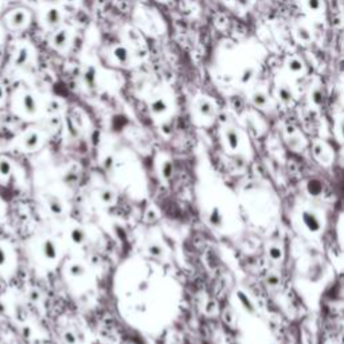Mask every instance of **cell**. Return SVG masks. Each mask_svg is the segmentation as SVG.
<instances>
[{"label":"cell","instance_id":"obj_25","mask_svg":"<svg viewBox=\"0 0 344 344\" xmlns=\"http://www.w3.org/2000/svg\"><path fill=\"white\" fill-rule=\"evenodd\" d=\"M70 237H72L74 244H84L86 234H85V231L81 229V227H74V229L70 231Z\"/></svg>","mask_w":344,"mask_h":344},{"label":"cell","instance_id":"obj_28","mask_svg":"<svg viewBox=\"0 0 344 344\" xmlns=\"http://www.w3.org/2000/svg\"><path fill=\"white\" fill-rule=\"evenodd\" d=\"M269 257H270L273 261H280L282 258V250L280 247L271 246L270 249H269Z\"/></svg>","mask_w":344,"mask_h":344},{"label":"cell","instance_id":"obj_2","mask_svg":"<svg viewBox=\"0 0 344 344\" xmlns=\"http://www.w3.org/2000/svg\"><path fill=\"white\" fill-rule=\"evenodd\" d=\"M110 57L116 66L129 68L133 63V51L124 43H119L110 47Z\"/></svg>","mask_w":344,"mask_h":344},{"label":"cell","instance_id":"obj_15","mask_svg":"<svg viewBox=\"0 0 344 344\" xmlns=\"http://www.w3.org/2000/svg\"><path fill=\"white\" fill-rule=\"evenodd\" d=\"M22 106L27 115H35L38 112V101L31 93H26L22 98Z\"/></svg>","mask_w":344,"mask_h":344},{"label":"cell","instance_id":"obj_3","mask_svg":"<svg viewBox=\"0 0 344 344\" xmlns=\"http://www.w3.org/2000/svg\"><path fill=\"white\" fill-rule=\"evenodd\" d=\"M284 69L289 77H301L305 74L307 65L297 55H289L284 61Z\"/></svg>","mask_w":344,"mask_h":344},{"label":"cell","instance_id":"obj_22","mask_svg":"<svg viewBox=\"0 0 344 344\" xmlns=\"http://www.w3.org/2000/svg\"><path fill=\"white\" fill-rule=\"evenodd\" d=\"M256 77V70L254 68H245L240 74V84L241 85H249Z\"/></svg>","mask_w":344,"mask_h":344},{"label":"cell","instance_id":"obj_26","mask_svg":"<svg viewBox=\"0 0 344 344\" xmlns=\"http://www.w3.org/2000/svg\"><path fill=\"white\" fill-rule=\"evenodd\" d=\"M12 171V166L7 159H0V176L7 177L11 175Z\"/></svg>","mask_w":344,"mask_h":344},{"label":"cell","instance_id":"obj_10","mask_svg":"<svg viewBox=\"0 0 344 344\" xmlns=\"http://www.w3.org/2000/svg\"><path fill=\"white\" fill-rule=\"evenodd\" d=\"M285 135H287V143L291 149L293 151H300L304 147V139L298 133L297 129L293 125L285 126Z\"/></svg>","mask_w":344,"mask_h":344},{"label":"cell","instance_id":"obj_23","mask_svg":"<svg viewBox=\"0 0 344 344\" xmlns=\"http://www.w3.org/2000/svg\"><path fill=\"white\" fill-rule=\"evenodd\" d=\"M85 273H86V269H85V266L82 264L74 262V264L69 266V274L72 277H77L78 278V277L85 276Z\"/></svg>","mask_w":344,"mask_h":344},{"label":"cell","instance_id":"obj_16","mask_svg":"<svg viewBox=\"0 0 344 344\" xmlns=\"http://www.w3.org/2000/svg\"><path fill=\"white\" fill-rule=\"evenodd\" d=\"M302 222H304L305 227H307L309 231H318V230L321 227L320 219L316 217V214H313L311 211H305V213L302 214Z\"/></svg>","mask_w":344,"mask_h":344},{"label":"cell","instance_id":"obj_8","mask_svg":"<svg viewBox=\"0 0 344 344\" xmlns=\"http://www.w3.org/2000/svg\"><path fill=\"white\" fill-rule=\"evenodd\" d=\"M250 101L257 109L261 110H269L271 108V105H273L271 97L262 89H256L250 94Z\"/></svg>","mask_w":344,"mask_h":344},{"label":"cell","instance_id":"obj_24","mask_svg":"<svg viewBox=\"0 0 344 344\" xmlns=\"http://www.w3.org/2000/svg\"><path fill=\"white\" fill-rule=\"evenodd\" d=\"M98 197L101 199V202H104L106 204H110L115 202V193L110 188H101L98 193Z\"/></svg>","mask_w":344,"mask_h":344},{"label":"cell","instance_id":"obj_7","mask_svg":"<svg viewBox=\"0 0 344 344\" xmlns=\"http://www.w3.org/2000/svg\"><path fill=\"white\" fill-rule=\"evenodd\" d=\"M148 106H149V110L152 112V115L157 116V117L164 116L170 110V104H168L167 98L164 96H160V94L152 96L149 102H148Z\"/></svg>","mask_w":344,"mask_h":344},{"label":"cell","instance_id":"obj_27","mask_svg":"<svg viewBox=\"0 0 344 344\" xmlns=\"http://www.w3.org/2000/svg\"><path fill=\"white\" fill-rule=\"evenodd\" d=\"M148 251H149L151 256L156 257V258H162L164 256V249L159 244H156V242H153V244L148 246Z\"/></svg>","mask_w":344,"mask_h":344},{"label":"cell","instance_id":"obj_1","mask_svg":"<svg viewBox=\"0 0 344 344\" xmlns=\"http://www.w3.org/2000/svg\"><path fill=\"white\" fill-rule=\"evenodd\" d=\"M193 109L194 113L197 116V119L203 123H211L217 116V102L209 96H197L193 101Z\"/></svg>","mask_w":344,"mask_h":344},{"label":"cell","instance_id":"obj_30","mask_svg":"<svg viewBox=\"0 0 344 344\" xmlns=\"http://www.w3.org/2000/svg\"><path fill=\"white\" fill-rule=\"evenodd\" d=\"M7 262V253H5L4 247L0 245V266H4Z\"/></svg>","mask_w":344,"mask_h":344},{"label":"cell","instance_id":"obj_11","mask_svg":"<svg viewBox=\"0 0 344 344\" xmlns=\"http://www.w3.org/2000/svg\"><path fill=\"white\" fill-rule=\"evenodd\" d=\"M223 140L230 151H237L241 144V137L238 130L234 126H226L223 128Z\"/></svg>","mask_w":344,"mask_h":344},{"label":"cell","instance_id":"obj_21","mask_svg":"<svg viewBox=\"0 0 344 344\" xmlns=\"http://www.w3.org/2000/svg\"><path fill=\"white\" fill-rule=\"evenodd\" d=\"M28 59H30V50H28L26 46L19 47L15 54V59H14L15 66H23V65H26V63L28 62Z\"/></svg>","mask_w":344,"mask_h":344},{"label":"cell","instance_id":"obj_4","mask_svg":"<svg viewBox=\"0 0 344 344\" xmlns=\"http://www.w3.org/2000/svg\"><path fill=\"white\" fill-rule=\"evenodd\" d=\"M124 37V45L129 47L130 50H140L141 47H146V41L144 37L141 35L139 30H136L133 27H125L123 31Z\"/></svg>","mask_w":344,"mask_h":344},{"label":"cell","instance_id":"obj_32","mask_svg":"<svg viewBox=\"0 0 344 344\" xmlns=\"http://www.w3.org/2000/svg\"><path fill=\"white\" fill-rule=\"evenodd\" d=\"M268 281H269V284H270L271 287H276L278 280H277V277H269V278H268Z\"/></svg>","mask_w":344,"mask_h":344},{"label":"cell","instance_id":"obj_31","mask_svg":"<svg viewBox=\"0 0 344 344\" xmlns=\"http://www.w3.org/2000/svg\"><path fill=\"white\" fill-rule=\"evenodd\" d=\"M313 102H315V104H320V102H321V101H323V98H321V93H320V90H315V92H313Z\"/></svg>","mask_w":344,"mask_h":344},{"label":"cell","instance_id":"obj_20","mask_svg":"<svg viewBox=\"0 0 344 344\" xmlns=\"http://www.w3.org/2000/svg\"><path fill=\"white\" fill-rule=\"evenodd\" d=\"M304 8L307 10V12L316 15L323 12L324 10V1L323 0H302Z\"/></svg>","mask_w":344,"mask_h":344},{"label":"cell","instance_id":"obj_34","mask_svg":"<svg viewBox=\"0 0 344 344\" xmlns=\"http://www.w3.org/2000/svg\"><path fill=\"white\" fill-rule=\"evenodd\" d=\"M3 96H4V90H3V88L0 86V99L3 98Z\"/></svg>","mask_w":344,"mask_h":344},{"label":"cell","instance_id":"obj_5","mask_svg":"<svg viewBox=\"0 0 344 344\" xmlns=\"http://www.w3.org/2000/svg\"><path fill=\"white\" fill-rule=\"evenodd\" d=\"M70 39H72V34L69 31L68 28L65 27H61V28H57L55 32L52 34L51 37V46L57 50V51H63L66 50L70 45Z\"/></svg>","mask_w":344,"mask_h":344},{"label":"cell","instance_id":"obj_29","mask_svg":"<svg viewBox=\"0 0 344 344\" xmlns=\"http://www.w3.org/2000/svg\"><path fill=\"white\" fill-rule=\"evenodd\" d=\"M63 338H65V342L68 344H75L77 343V338H75V335L72 332V331H68V332H65V335H63Z\"/></svg>","mask_w":344,"mask_h":344},{"label":"cell","instance_id":"obj_9","mask_svg":"<svg viewBox=\"0 0 344 344\" xmlns=\"http://www.w3.org/2000/svg\"><path fill=\"white\" fill-rule=\"evenodd\" d=\"M293 37L300 45H309L313 41V32L308 25L300 22L293 27Z\"/></svg>","mask_w":344,"mask_h":344},{"label":"cell","instance_id":"obj_18","mask_svg":"<svg viewBox=\"0 0 344 344\" xmlns=\"http://www.w3.org/2000/svg\"><path fill=\"white\" fill-rule=\"evenodd\" d=\"M46 203L49 210L51 211L52 214H62L63 213V202L61 199L55 197V195H47Z\"/></svg>","mask_w":344,"mask_h":344},{"label":"cell","instance_id":"obj_17","mask_svg":"<svg viewBox=\"0 0 344 344\" xmlns=\"http://www.w3.org/2000/svg\"><path fill=\"white\" fill-rule=\"evenodd\" d=\"M39 143H41V135H39L38 132H35V130L28 132V133L25 136V139H23V147H25L26 149H28V151H32V149L38 148Z\"/></svg>","mask_w":344,"mask_h":344},{"label":"cell","instance_id":"obj_14","mask_svg":"<svg viewBox=\"0 0 344 344\" xmlns=\"http://www.w3.org/2000/svg\"><path fill=\"white\" fill-rule=\"evenodd\" d=\"M313 155L321 163L327 164V163L331 162V151H329L328 146L323 141H316L313 144Z\"/></svg>","mask_w":344,"mask_h":344},{"label":"cell","instance_id":"obj_33","mask_svg":"<svg viewBox=\"0 0 344 344\" xmlns=\"http://www.w3.org/2000/svg\"><path fill=\"white\" fill-rule=\"evenodd\" d=\"M62 1H63V3H65V4L73 5V4H77V3H78L79 0H62Z\"/></svg>","mask_w":344,"mask_h":344},{"label":"cell","instance_id":"obj_12","mask_svg":"<svg viewBox=\"0 0 344 344\" xmlns=\"http://www.w3.org/2000/svg\"><path fill=\"white\" fill-rule=\"evenodd\" d=\"M62 11L59 10L58 7H50L47 8L46 12H45V25H46L49 28H58L59 25L62 23Z\"/></svg>","mask_w":344,"mask_h":344},{"label":"cell","instance_id":"obj_13","mask_svg":"<svg viewBox=\"0 0 344 344\" xmlns=\"http://www.w3.org/2000/svg\"><path fill=\"white\" fill-rule=\"evenodd\" d=\"M30 19V15L26 10H15L10 16H8V25L14 28L26 26Z\"/></svg>","mask_w":344,"mask_h":344},{"label":"cell","instance_id":"obj_19","mask_svg":"<svg viewBox=\"0 0 344 344\" xmlns=\"http://www.w3.org/2000/svg\"><path fill=\"white\" fill-rule=\"evenodd\" d=\"M42 253L45 258L49 261H54L57 258L58 256V250H57V245L54 244V241L51 240H46L42 244Z\"/></svg>","mask_w":344,"mask_h":344},{"label":"cell","instance_id":"obj_6","mask_svg":"<svg viewBox=\"0 0 344 344\" xmlns=\"http://www.w3.org/2000/svg\"><path fill=\"white\" fill-rule=\"evenodd\" d=\"M274 96L284 105H291L295 101V92L288 82H277L274 88Z\"/></svg>","mask_w":344,"mask_h":344}]
</instances>
